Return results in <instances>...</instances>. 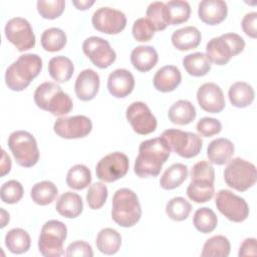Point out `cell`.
<instances>
[{"mask_svg": "<svg viewBox=\"0 0 257 257\" xmlns=\"http://www.w3.org/2000/svg\"><path fill=\"white\" fill-rule=\"evenodd\" d=\"M256 23H257V13L255 11L245 14V16L242 19L241 25H242V29L246 35H248L252 38H256V36H257Z\"/></svg>", "mask_w": 257, "mask_h": 257, "instance_id": "49", "label": "cell"}, {"mask_svg": "<svg viewBox=\"0 0 257 257\" xmlns=\"http://www.w3.org/2000/svg\"><path fill=\"white\" fill-rule=\"evenodd\" d=\"M91 183V173L82 164H77L69 169L66 175V184L70 189L83 190Z\"/></svg>", "mask_w": 257, "mask_h": 257, "instance_id": "36", "label": "cell"}, {"mask_svg": "<svg viewBox=\"0 0 257 257\" xmlns=\"http://www.w3.org/2000/svg\"><path fill=\"white\" fill-rule=\"evenodd\" d=\"M57 195L58 189L50 181H42L36 183L30 191V197L32 201L40 206L51 204L56 199Z\"/></svg>", "mask_w": 257, "mask_h": 257, "instance_id": "33", "label": "cell"}, {"mask_svg": "<svg viewBox=\"0 0 257 257\" xmlns=\"http://www.w3.org/2000/svg\"><path fill=\"white\" fill-rule=\"evenodd\" d=\"M24 194L23 186L16 180H9L5 182L0 189V197L2 202L6 204L18 203Z\"/></svg>", "mask_w": 257, "mask_h": 257, "instance_id": "42", "label": "cell"}, {"mask_svg": "<svg viewBox=\"0 0 257 257\" xmlns=\"http://www.w3.org/2000/svg\"><path fill=\"white\" fill-rule=\"evenodd\" d=\"M191 181H215V171L213 166L207 161H200L193 166L191 171Z\"/></svg>", "mask_w": 257, "mask_h": 257, "instance_id": "46", "label": "cell"}, {"mask_svg": "<svg viewBox=\"0 0 257 257\" xmlns=\"http://www.w3.org/2000/svg\"><path fill=\"white\" fill-rule=\"evenodd\" d=\"M92 26L105 34H117L126 25V17L123 12L110 7H100L94 11L91 17Z\"/></svg>", "mask_w": 257, "mask_h": 257, "instance_id": "14", "label": "cell"}, {"mask_svg": "<svg viewBox=\"0 0 257 257\" xmlns=\"http://www.w3.org/2000/svg\"><path fill=\"white\" fill-rule=\"evenodd\" d=\"M36 105L51 112L53 115L61 116L69 113L73 107L70 96L63 92L61 87L54 82H43L34 91Z\"/></svg>", "mask_w": 257, "mask_h": 257, "instance_id": "4", "label": "cell"}, {"mask_svg": "<svg viewBox=\"0 0 257 257\" xmlns=\"http://www.w3.org/2000/svg\"><path fill=\"white\" fill-rule=\"evenodd\" d=\"M193 224L199 232L207 234L215 230L218 224V218L212 209L203 207L195 212Z\"/></svg>", "mask_w": 257, "mask_h": 257, "instance_id": "39", "label": "cell"}, {"mask_svg": "<svg viewBox=\"0 0 257 257\" xmlns=\"http://www.w3.org/2000/svg\"><path fill=\"white\" fill-rule=\"evenodd\" d=\"M53 130L54 133L62 139H81L91 132L92 122L89 117L82 114L59 117L55 120Z\"/></svg>", "mask_w": 257, "mask_h": 257, "instance_id": "16", "label": "cell"}, {"mask_svg": "<svg viewBox=\"0 0 257 257\" xmlns=\"http://www.w3.org/2000/svg\"><path fill=\"white\" fill-rule=\"evenodd\" d=\"M55 209L59 215L72 219L81 214L83 210V202L78 194L73 192H65L58 198Z\"/></svg>", "mask_w": 257, "mask_h": 257, "instance_id": "25", "label": "cell"}, {"mask_svg": "<svg viewBox=\"0 0 257 257\" xmlns=\"http://www.w3.org/2000/svg\"><path fill=\"white\" fill-rule=\"evenodd\" d=\"M67 236V228L58 220H49L41 228L38 238V249L46 257H58L64 254L63 243Z\"/></svg>", "mask_w": 257, "mask_h": 257, "instance_id": "8", "label": "cell"}, {"mask_svg": "<svg viewBox=\"0 0 257 257\" xmlns=\"http://www.w3.org/2000/svg\"><path fill=\"white\" fill-rule=\"evenodd\" d=\"M211 61L203 52H195L186 55L183 58V65L186 71L196 77L206 75L211 69Z\"/></svg>", "mask_w": 257, "mask_h": 257, "instance_id": "31", "label": "cell"}, {"mask_svg": "<svg viewBox=\"0 0 257 257\" xmlns=\"http://www.w3.org/2000/svg\"><path fill=\"white\" fill-rule=\"evenodd\" d=\"M142 217V208L137 194L127 188L118 189L112 197L111 218L120 227L135 226Z\"/></svg>", "mask_w": 257, "mask_h": 257, "instance_id": "3", "label": "cell"}, {"mask_svg": "<svg viewBox=\"0 0 257 257\" xmlns=\"http://www.w3.org/2000/svg\"><path fill=\"white\" fill-rule=\"evenodd\" d=\"M182 80L180 69L175 65H165L156 72L153 83L157 90L170 92L175 90Z\"/></svg>", "mask_w": 257, "mask_h": 257, "instance_id": "21", "label": "cell"}, {"mask_svg": "<svg viewBox=\"0 0 257 257\" xmlns=\"http://www.w3.org/2000/svg\"><path fill=\"white\" fill-rule=\"evenodd\" d=\"M128 158L120 152L110 153L101 158L95 167L96 177L104 183H112L124 177L128 171Z\"/></svg>", "mask_w": 257, "mask_h": 257, "instance_id": "10", "label": "cell"}, {"mask_svg": "<svg viewBox=\"0 0 257 257\" xmlns=\"http://www.w3.org/2000/svg\"><path fill=\"white\" fill-rule=\"evenodd\" d=\"M146 15L147 19L154 25L156 30H164L169 25L166 14V4L164 2H152L147 8Z\"/></svg>", "mask_w": 257, "mask_h": 257, "instance_id": "41", "label": "cell"}, {"mask_svg": "<svg viewBox=\"0 0 257 257\" xmlns=\"http://www.w3.org/2000/svg\"><path fill=\"white\" fill-rule=\"evenodd\" d=\"M74 65L66 56L52 57L48 62V72L56 82H66L73 74Z\"/></svg>", "mask_w": 257, "mask_h": 257, "instance_id": "29", "label": "cell"}, {"mask_svg": "<svg viewBox=\"0 0 257 257\" xmlns=\"http://www.w3.org/2000/svg\"><path fill=\"white\" fill-rule=\"evenodd\" d=\"M31 245L29 234L21 228H13L5 235V246L13 254L27 252Z\"/></svg>", "mask_w": 257, "mask_h": 257, "instance_id": "30", "label": "cell"}, {"mask_svg": "<svg viewBox=\"0 0 257 257\" xmlns=\"http://www.w3.org/2000/svg\"><path fill=\"white\" fill-rule=\"evenodd\" d=\"M41 46L44 50L49 52H56L61 50L67 41L65 32L57 27L45 29L41 34Z\"/></svg>", "mask_w": 257, "mask_h": 257, "instance_id": "38", "label": "cell"}, {"mask_svg": "<svg viewBox=\"0 0 257 257\" xmlns=\"http://www.w3.org/2000/svg\"><path fill=\"white\" fill-rule=\"evenodd\" d=\"M192 211V206L183 197H175L171 199L166 205V213L168 217L174 221L186 220Z\"/></svg>", "mask_w": 257, "mask_h": 257, "instance_id": "40", "label": "cell"}, {"mask_svg": "<svg viewBox=\"0 0 257 257\" xmlns=\"http://www.w3.org/2000/svg\"><path fill=\"white\" fill-rule=\"evenodd\" d=\"M228 7L223 0H203L198 6L199 18L208 25H217L225 20Z\"/></svg>", "mask_w": 257, "mask_h": 257, "instance_id": "20", "label": "cell"}, {"mask_svg": "<svg viewBox=\"0 0 257 257\" xmlns=\"http://www.w3.org/2000/svg\"><path fill=\"white\" fill-rule=\"evenodd\" d=\"M82 50L92 64L101 69L110 66L116 58L109 42L98 36L86 38L82 43Z\"/></svg>", "mask_w": 257, "mask_h": 257, "instance_id": "13", "label": "cell"}, {"mask_svg": "<svg viewBox=\"0 0 257 257\" xmlns=\"http://www.w3.org/2000/svg\"><path fill=\"white\" fill-rule=\"evenodd\" d=\"M245 48L244 39L237 33H225L214 37L206 45V55L211 62L225 65L229 60L241 53Z\"/></svg>", "mask_w": 257, "mask_h": 257, "instance_id": "5", "label": "cell"}, {"mask_svg": "<svg viewBox=\"0 0 257 257\" xmlns=\"http://www.w3.org/2000/svg\"><path fill=\"white\" fill-rule=\"evenodd\" d=\"M257 180L256 167L241 158L229 161L224 170V181L232 189L244 192L251 188Z\"/></svg>", "mask_w": 257, "mask_h": 257, "instance_id": "9", "label": "cell"}, {"mask_svg": "<svg viewBox=\"0 0 257 257\" xmlns=\"http://www.w3.org/2000/svg\"><path fill=\"white\" fill-rule=\"evenodd\" d=\"M5 36L18 51H26L35 46V35L30 23L22 17H14L8 20L4 28Z\"/></svg>", "mask_w": 257, "mask_h": 257, "instance_id": "11", "label": "cell"}, {"mask_svg": "<svg viewBox=\"0 0 257 257\" xmlns=\"http://www.w3.org/2000/svg\"><path fill=\"white\" fill-rule=\"evenodd\" d=\"M8 222H9V214L3 208H1V228H4Z\"/></svg>", "mask_w": 257, "mask_h": 257, "instance_id": "53", "label": "cell"}, {"mask_svg": "<svg viewBox=\"0 0 257 257\" xmlns=\"http://www.w3.org/2000/svg\"><path fill=\"white\" fill-rule=\"evenodd\" d=\"M154 25L145 17L138 18L133 24V36L137 41H150L155 35Z\"/></svg>", "mask_w": 257, "mask_h": 257, "instance_id": "45", "label": "cell"}, {"mask_svg": "<svg viewBox=\"0 0 257 257\" xmlns=\"http://www.w3.org/2000/svg\"><path fill=\"white\" fill-rule=\"evenodd\" d=\"M42 59L34 53L20 55L5 72V83L11 90L25 89L41 71Z\"/></svg>", "mask_w": 257, "mask_h": 257, "instance_id": "2", "label": "cell"}, {"mask_svg": "<svg viewBox=\"0 0 257 257\" xmlns=\"http://www.w3.org/2000/svg\"><path fill=\"white\" fill-rule=\"evenodd\" d=\"M8 148L16 163L24 168L35 166L39 160V150L35 138L26 131H15L8 138Z\"/></svg>", "mask_w": 257, "mask_h": 257, "instance_id": "6", "label": "cell"}, {"mask_svg": "<svg viewBox=\"0 0 257 257\" xmlns=\"http://www.w3.org/2000/svg\"><path fill=\"white\" fill-rule=\"evenodd\" d=\"M256 239L255 238H246L240 245L239 248V257L244 256H256Z\"/></svg>", "mask_w": 257, "mask_h": 257, "instance_id": "50", "label": "cell"}, {"mask_svg": "<svg viewBox=\"0 0 257 257\" xmlns=\"http://www.w3.org/2000/svg\"><path fill=\"white\" fill-rule=\"evenodd\" d=\"M188 167L184 164L177 163L170 166L160 179V186L164 190H173L178 188L188 177Z\"/></svg>", "mask_w": 257, "mask_h": 257, "instance_id": "32", "label": "cell"}, {"mask_svg": "<svg viewBox=\"0 0 257 257\" xmlns=\"http://www.w3.org/2000/svg\"><path fill=\"white\" fill-rule=\"evenodd\" d=\"M37 11L41 17L45 19L58 18L64 11L65 1L64 0H39L36 3Z\"/></svg>", "mask_w": 257, "mask_h": 257, "instance_id": "44", "label": "cell"}, {"mask_svg": "<svg viewBox=\"0 0 257 257\" xmlns=\"http://www.w3.org/2000/svg\"><path fill=\"white\" fill-rule=\"evenodd\" d=\"M171 154L169 147L161 138L141 143L139 155L135 161L134 171L140 178L157 177Z\"/></svg>", "mask_w": 257, "mask_h": 257, "instance_id": "1", "label": "cell"}, {"mask_svg": "<svg viewBox=\"0 0 257 257\" xmlns=\"http://www.w3.org/2000/svg\"><path fill=\"white\" fill-rule=\"evenodd\" d=\"M72 4L78 9V10H86L90 6L94 4V1H88V0H83V1H72Z\"/></svg>", "mask_w": 257, "mask_h": 257, "instance_id": "52", "label": "cell"}, {"mask_svg": "<svg viewBox=\"0 0 257 257\" xmlns=\"http://www.w3.org/2000/svg\"><path fill=\"white\" fill-rule=\"evenodd\" d=\"M197 100L202 109L211 113L221 112L226 104L223 90L214 82H206L198 88Z\"/></svg>", "mask_w": 257, "mask_h": 257, "instance_id": "17", "label": "cell"}, {"mask_svg": "<svg viewBox=\"0 0 257 257\" xmlns=\"http://www.w3.org/2000/svg\"><path fill=\"white\" fill-rule=\"evenodd\" d=\"M228 96L233 106L242 108L252 103L254 100L255 92L249 83L244 81H237L230 86L228 90Z\"/></svg>", "mask_w": 257, "mask_h": 257, "instance_id": "27", "label": "cell"}, {"mask_svg": "<svg viewBox=\"0 0 257 257\" xmlns=\"http://www.w3.org/2000/svg\"><path fill=\"white\" fill-rule=\"evenodd\" d=\"M197 132L200 136L205 138L213 137L222 131V123L219 119L214 117H203L197 122Z\"/></svg>", "mask_w": 257, "mask_h": 257, "instance_id": "47", "label": "cell"}, {"mask_svg": "<svg viewBox=\"0 0 257 257\" xmlns=\"http://www.w3.org/2000/svg\"><path fill=\"white\" fill-rule=\"evenodd\" d=\"M197 112L191 101L180 99L176 101L168 111V117L171 122L179 125H185L196 118Z\"/></svg>", "mask_w": 257, "mask_h": 257, "instance_id": "26", "label": "cell"}, {"mask_svg": "<svg viewBox=\"0 0 257 257\" xmlns=\"http://www.w3.org/2000/svg\"><path fill=\"white\" fill-rule=\"evenodd\" d=\"M160 138L166 143L171 152L173 151L185 159L196 157L203 147V141L200 136L178 128L166 130Z\"/></svg>", "mask_w": 257, "mask_h": 257, "instance_id": "7", "label": "cell"}, {"mask_svg": "<svg viewBox=\"0 0 257 257\" xmlns=\"http://www.w3.org/2000/svg\"><path fill=\"white\" fill-rule=\"evenodd\" d=\"M95 244L102 254L113 255L120 248L121 237L116 230L112 228H104L98 232Z\"/></svg>", "mask_w": 257, "mask_h": 257, "instance_id": "28", "label": "cell"}, {"mask_svg": "<svg viewBox=\"0 0 257 257\" xmlns=\"http://www.w3.org/2000/svg\"><path fill=\"white\" fill-rule=\"evenodd\" d=\"M99 75L94 70L87 68L80 71L77 75L74 90L76 96L83 101H88L94 98L99 88Z\"/></svg>", "mask_w": 257, "mask_h": 257, "instance_id": "19", "label": "cell"}, {"mask_svg": "<svg viewBox=\"0 0 257 257\" xmlns=\"http://www.w3.org/2000/svg\"><path fill=\"white\" fill-rule=\"evenodd\" d=\"M235 148L233 143L225 138H218L213 140L207 148V157L210 163L215 165H225L228 163L233 154Z\"/></svg>", "mask_w": 257, "mask_h": 257, "instance_id": "22", "label": "cell"}, {"mask_svg": "<svg viewBox=\"0 0 257 257\" xmlns=\"http://www.w3.org/2000/svg\"><path fill=\"white\" fill-rule=\"evenodd\" d=\"M107 199V188L103 183L97 182L88 188L86 193L87 205L90 209H100Z\"/></svg>", "mask_w": 257, "mask_h": 257, "instance_id": "43", "label": "cell"}, {"mask_svg": "<svg viewBox=\"0 0 257 257\" xmlns=\"http://www.w3.org/2000/svg\"><path fill=\"white\" fill-rule=\"evenodd\" d=\"M66 256L73 257H92L93 252L91 249V246L82 240H77L72 243H70L66 249Z\"/></svg>", "mask_w": 257, "mask_h": 257, "instance_id": "48", "label": "cell"}, {"mask_svg": "<svg viewBox=\"0 0 257 257\" xmlns=\"http://www.w3.org/2000/svg\"><path fill=\"white\" fill-rule=\"evenodd\" d=\"M127 121L139 135H149L157 128V118L149 106L143 101H134L125 111Z\"/></svg>", "mask_w": 257, "mask_h": 257, "instance_id": "15", "label": "cell"}, {"mask_svg": "<svg viewBox=\"0 0 257 257\" xmlns=\"http://www.w3.org/2000/svg\"><path fill=\"white\" fill-rule=\"evenodd\" d=\"M215 202L220 213L232 222H243L249 215L247 202L229 190H220L217 193Z\"/></svg>", "mask_w": 257, "mask_h": 257, "instance_id": "12", "label": "cell"}, {"mask_svg": "<svg viewBox=\"0 0 257 257\" xmlns=\"http://www.w3.org/2000/svg\"><path fill=\"white\" fill-rule=\"evenodd\" d=\"M11 170V159L6 154L4 150H2V161H1V177H4Z\"/></svg>", "mask_w": 257, "mask_h": 257, "instance_id": "51", "label": "cell"}, {"mask_svg": "<svg viewBox=\"0 0 257 257\" xmlns=\"http://www.w3.org/2000/svg\"><path fill=\"white\" fill-rule=\"evenodd\" d=\"M135 87V77L131 71L124 68H117L110 72L107 78L108 92L117 98L127 96Z\"/></svg>", "mask_w": 257, "mask_h": 257, "instance_id": "18", "label": "cell"}, {"mask_svg": "<svg viewBox=\"0 0 257 257\" xmlns=\"http://www.w3.org/2000/svg\"><path fill=\"white\" fill-rule=\"evenodd\" d=\"M215 193L213 182L191 181L187 188V195L195 203H206L210 201Z\"/></svg>", "mask_w": 257, "mask_h": 257, "instance_id": "37", "label": "cell"}, {"mask_svg": "<svg viewBox=\"0 0 257 257\" xmlns=\"http://www.w3.org/2000/svg\"><path fill=\"white\" fill-rule=\"evenodd\" d=\"M159 56L157 50L150 45H140L133 49L131 53V62L133 66L141 71H150L158 62Z\"/></svg>", "mask_w": 257, "mask_h": 257, "instance_id": "24", "label": "cell"}, {"mask_svg": "<svg viewBox=\"0 0 257 257\" xmlns=\"http://www.w3.org/2000/svg\"><path fill=\"white\" fill-rule=\"evenodd\" d=\"M172 43L180 51L197 48L202 39L200 30L195 26H186L173 32Z\"/></svg>", "mask_w": 257, "mask_h": 257, "instance_id": "23", "label": "cell"}, {"mask_svg": "<svg viewBox=\"0 0 257 257\" xmlns=\"http://www.w3.org/2000/svg\"><path fill=\"white\" fill-rule=\"evenodd\" d=\"M231 245L227 237L223 235H216L209 238L201 253L202 257H227L230 254Z\"/></svg>", "mask_w": 257, "mask_h": 257, "instance_id": "35", "label": "cell"}, {"mask_svg": "<svg viewBox=\"0 0 257 257\" xmlns=\"http://www.w3.org/2000/svg\"><path fill=\"white\" fill-rule=\"evenodd\" d=\"M166 4L168 24L178 25L186 22L191 15V6L187 1L172 0Z\"/></svg>", "mask_w": 257, "mask_h": 257, "instance_id": "34", "label": "cell"}]
</instances>
